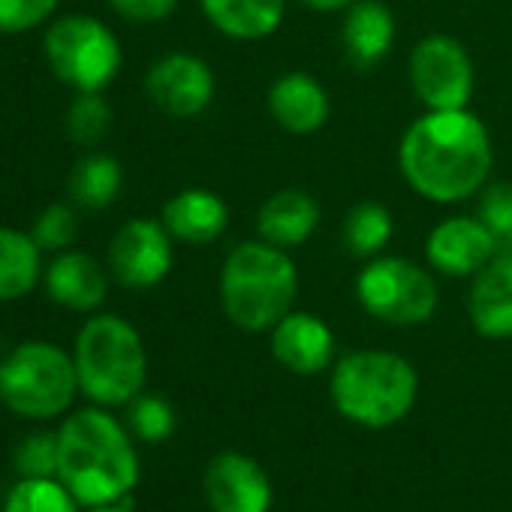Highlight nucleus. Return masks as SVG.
I'll return each mask as SVG.
<instances>
[{"mask_svg": "<svg viewBox=\"0 0 512 512\" xmlns=\"http://www.w3.org/2000/svg\"><path fill=\"white\" fill-rule=\"evenodd\" d=\"M344 55L356 70L377 67L395 43V16L383 0H356L344 10Z\"/></svg>", "mask_w": 512, "mask_h": 512, "instance_id": "obj_20", "label": "nucleus"}, {"mask_svg": "<svg viewBox=\"0 0 512 512\" xmlns=\"http://www.w3.org/2000/svg\"><path fill=\"white\" fill-rule=\"evenodd\" d=\"M476 217L491 232L500 260H512V184H485L479 190Z\"/></svg>", "mask_w": 512, "mask_h": 512, "instance_id": "obj_27", "label": "nucleus"}, {"mask_svg": "<svg viewBox=\"0 0 512 512\" xmlns=\"http://www.w3.org/2000/svg\"><path fill=\"white\" fill-rule=\"evenodd\" d=\"M269 115L290 136H311L326 127L332 115V103L326 88L305 70L281 73L266 97Z\"/></svg>", "mask_w": 512, "mask_h": 512, "instance_id": "obj_16", "label": "nucleus"}, {"mask_svg": "<svg viewBox=\"0 0 512 512\" xmlns=\"http://www.w3.org/2000/svg\"><path fill=\"white\" fill-rule=\"evenodd\" d=\"M88 512H130V509H124L118 503H106V506H91Z\"/></svg>", "mask_w": 512, "mask_h": 512, "instance_id": "obj_34", "label": "nucleus"}, {"mask_svg": "<svg viewBox=\"0 0 512 512\" xmlns=\"http://www.w3.org/2000/svg\"><path fill=\"white\" fill-rule=\"evenodd\" d=\"M172 235L163 220L154 217H133L109 241L106 266L115 284L127 290H154L160 287L175 263Z\"/></svg>", "mask_w": 512, "mask_h": 512, "instance_id": "obj_10", "label": "nucleus"}, {"mask_svg": "<svg viewBox=\"0 0 512 512\" xmlns=\"http://www.w3.org/2000/svg\"><path fill=\"white\" fill-rule=\"evenodd\" d=\"M58 479L82 506L124 500L139 482V455L106 407H85L58 428Z\"/></svg>", "mask_w": 512, "mask_h": 512, "instance_id": "obj_2", "label": "nucleus"}, {"mask_svg": "<svg viewBox=\"0 0 512 512\" xmlns=\"http://www.w3.org/2000/svg\"><path fill=\"white\" fill-rule=\"evenodd\" d=\"M28 232L43 247V253L70 250L76 244V235H79V211L70 202H52L34 217Z\"/></svg>", "mask_w": 512, "mask_h": 512, "instance_id": "obj_28", "label": "nucleus"}, {"mask_svg": "<svg viewBox=\"0 0 512 512\" xmlns=\"http://www.w3.org/2000/svg\"><path fill=\"white\" fill-rule=\"evenodd\" d=\"M329 395L344 419L365 428H389L413 410L419 374L398 353L356 350L335 362Z\"/></svg>", "mask_w": 512, "mask_h": 512, "instance_id": "obj_4", "label": "nucleus"}, {"mask_svg": "<svg viewBox=\"0 0 512 512\" xmlns=\"http://www.w3.org/2000/svg\"><path fill=\"white\" fill-rule=\"evenodd\" d=\"M163 226L169 235L190 247L214 244L229 226V205L205 187L178 190L160 211Z\"/></svg>", "mask_w": 512, "mask_h": 512, "instance_id": "obj_17", "label": "nucleus"}, {"mask_svg": "<svg viewBox=\"0 0 512 512\" xmlns=\"http://www.w3.org/2000/svg\"><path fill=\"white\" fill-rule=\"evenodd\" d=\"M43 52L52 76L76 94H103L124 64L118 34L103 19L85 13L52 19Z\"/></svg>", "mask_w": 512, "mask_h": 512, "instance_id": "obj_7", "label": "nucleus"}, {"mask_svg": "<svg viewBox=\"0 0 512 512\" xmlns=\"http://www.w3.org/2000/svg\"><path fill=\"white\" fill-rule=\"evenodd\" d=\"M272 356L281 368L299 377H311L335 362V335L323 317L290 311L272 329Z\"/></svg>", "mask_w": 512, "mask_h": 512, "instance_id": "obj_15", "label": "nucleus"}, {"mask_svg": "<svg viewBox=\"0 0 512 512\" xmlns=\"http://www.w3.org/2000/svg\"><path fill=\"white\" fill-rule=\"evenodd\" d=\"M211 28L238 43L272 37L287 16V0H199Z\"/></svg>", "mask_w": 512, "mask_h": 512, "instance_id": "obj_21", "label": "nucleus"}, {"mask_svg": "<svg viewBox=\"0 0 512 512\" xmlns=\"http://www.w3.org/2000/svg\"><path fill=\"white\" fill-rule=\"evenodd\" d=\"M112 121H115V112L103 94H76L64 115L67 136L82 148L100 145L106 133L112 130Z\"/></svg>", "mask_w": 512, "mask_h": 512, "instance_id": "obj_26", "label": "nucleus"}, {"mask_svg": "<svg viewBox=\"0 0 512 512\" xmlns=\"http://www.w3.org/2000/svg\"><path fill=\"white\" fill-rule=\"evenodd\" d=\"M43 247L31 232L0 226V302H19L43 284Z\"/></svg>", "mask_w": 512, "mask_h": 512, "instance_id": "obj_22", "label": "nucleus"}, {"mask_svg": "<svg viewBox=\"0 0 512 512\" xmlns=\"http://www.w3.org/2000/svg\"><path fill=\"white\" fill-rule=\"evenodd\" d=\"M127 419H130V431L145 440V443H160L175 431V410L163 395H145L139 392L130 404H127Z\"/></svg>", "mask_w": 512, "mask_h": 512, "instance_id": "obj_29", "label": "nucleus"}, {"mask_svg": "<svg viewBox=\"0 0 512 512\" xmlns=\"http://www.w3.org/2000/svg\"><path fill=\"white\" fill-rule=\"evenodd\" d=\"M467 314L476 335L488 341L512 338V260H494L473 278Z\"/></svg>", "mask_w": 512, "mask_h": 512, "instance_id": "obj_19", "label": "nucleus"}, {"mask_svg": "<svg viewBox=\"0 0 512 512\" xmlns=\"http://www.w3.org/2000/svg\"><path fill=\"white\" fill-rule=\"evenodd\" d=\"M410 88L431 112L467 109L476 88V70L467 46L449 34L422 37L410 55Z\"/></svg>", "mask_w": 512, "mask_h": 512, "instance_id": "obj_9", "label": "nucleus"}, {"mask_svg": "<svg viewBox=\"0 0 512 512\" xmlns=\"http://www.w3.org/2000/svg\"><path fill=\"white\" fill-rule=\"evenodd\" d=\"M181 0H106V7L133 25H154L169 19Z\"/></svg>", "mask_w": 512, "mask_h": 512, "instance_id": "obj_32", "label": "nucleus"}, {"mask_svg": "<svg viewBox=\"0 0 512 512\" xmlns=\"http://www.w3.org/2000/svg\"><path fill=\"white\" fill-rule=\"evenodd\" d=\"M494 148L470 109H425L401 136L398 169L407 187L434 205H455L488 184Z\"/></svg>", "mask_w": 512, "mask_h": 512, "instance_id": "obj_1", "label": "nucleus"}, {"mask_svg": "<svg viewBox=\"0 0 512 512\" xmlns=\"http://www.w3.org/2000/svg\"><path fill=\"white\" fill-rule=\"evenodd\" d=\"M16 470L22 476H58V431H34L16 449Z\"/></svg>", "mask_w": 512, "mask_h": 512, "instance_id": "obj_31", "label": "nucleus"}, {"mask_svg": "<svg viewBox=\"0 0 512 512\" xmlns=\"http://www.w3.org/2000/svg\"><path fill=\"white\" fill-rule=\"evenodd\" d=\"M359 305L389 326H422L440 305L437 278L431 269L407 256H374L356 278Z\"/></svg>", "mask_w": 512, "mask_h": 512, "instance_id": "obj_8", "label": "nucleus"}, {"mask_svg": "<svg viewBox=\"0 0 512 512\" xmlns=\"http://www.w3.org/2000/svg\"><path fill=\"white\" fill-rule=\"evenodd\" d=\"M121 187H124V169L106 151H88V154H82L76 160V166L70 169V181H67V190H70L73 205L88 208V211L109 208L118 199Z\"/></svg>", "mask_w": 512, "mask_h": 512, "instance_id": "obj_23", "label": "nucleus"}, {"mask_svg": "<svg viewBox=\"0 0 512 512\" xmlns=\"http://www.w3.org/2000/svg\"><path fill=\"white\" fill-rule=\"evenodd\" d=\"M73 362L79 392L97 407H124L145 389L148 353L142 335L118 314H94L82 323Z\"/></svg>", "mask_w": 512, "mask_h": 512, "instance_id": "obj_5", "label": "nucleus"}, {"mask_svg": "<svg viewBox=\"0 0 512 512\" xmlns=\"http://www.w3.org/2000/svg\"><path fill=\"white\" fill-rule=\"evenodd\" d=\"M392 232H395V217L383 202L365 199L347 211L344 244L353 256H359V260H374V256H380L383 247L389 244Z\"/></svg>", "mask_w": 512, "mask_h": 512, "instance_id": "obj_24", "label": "nucleus"}, {"mask_svg": "<svg viewBox=\"0 0 512 512\" xmlns=\"http://www.w3.org/2000/svg\"><path fill=\"white\" fill-rule=\"evenodd\" d=\"M61 0H0V34H31L55 19Z\"/></svg>", "mask_w": 512, "mask_h": 512, "instance_id": "obj_30", "label": "nucleus"}, {"mask_svg": "<svg viewBox=\"0 0 512 512\" xmlns=\"http://www.w3.org/2000/svg\"><path fill=\"white\" fill-rule=\"evenodd\" d=\"M79 392L73 353L52 341H22L0 359V404L22 419H55Z\"/></svg>", "mask_w": 512, "mask_h": 512, "instance_id": "obj_6", "label": "nucleus"}, {"mask_svg": "<svg viewBox=\"0 0 512 512\" xmlns=\"http://www.w3.org/2000/svg\"><path fill=\"white\" fill-rule=\"evenodd\" d=\"M79 506L58 476H22L7 491L0 512H79Z\"/></svg>", "mask_w": 512, "mask_h": 512, "instance_id": "obj_25", "label": "nucleus"}, {"mask_svg": "<svg viewBox=\"0 0 512 512\" xmlns=\"http://www.w3.org/2000/svg\"><path fill=\"white\" fill-rule=\"evenodd\" d=\"M299 269L290 250L263 238L235 244L220 269V308L244 332H272L296 311Z\"/></svg>", "mask_w": 512, "mask_h": 512, "instance_id": "obj_3", "label": "nucleus"}, {"mask_svg": "<svg viewBox=\"0 0 512 512\" xmlns=\"http://www.w3.org/2000/svg\"><path fill=\"white\" fill-rule=\"evenodd\" d=\"M320 226V205L308 190H278L272 193L260 211H256V238L275 247L296 250L302 247Z\"/></svg>", "mask_w": 512, "mask_h": 512, "instance_id": "obj_18", "label": "nucleus"}, {"mask_svg": "<svg viewBox=\"0 0 512 512\" xmlns=\"http://www.w3.org/2000/svg\"><path fill=\"white\" fill-rule=\"evenodd\" d=\"M497 256L494 238L479 217L452 214L425 238L428 269L446 278H476Z\"/></svg>", "mask_w": 512, "mask_h": 512, "instance_id": "obj_12", "label": "nucleus"}, {"mask_svg": "<svg viewBox=\"0 0 512 512\" xmlns=\"http://www.w3.org/2000/svg\"><path fill=\"white\" fill-rule=\"evenodd\" d=\"M109 266L85 250H61L46 266L43 287L49 299L76 314H94L109 296Z\"/></svg>", "mask_w": 512, "mask_h": 512, "instance_id": "obj_14", "label": "nucleus"}, {"mask_svg": "<svg viewBox=\"0 0 512 512\" xmlns=\"http://www.w3.org/2000/svg\"><path fill=\"white\" fill-rule=\"evenodd\" d=\"M205 500L211 512H269L272 482L244 452H220L205 467Z\"/></svg>", "mask_w": 512, "mask_h": 512, "instance_id": "obj_13", "label": "nucleus"}, {"mask_svg": "<svg viewBox=\"0 0 512 512\" xmlns=\"http://www.w3.org/2000/svg\"><path fill=\"white\" fill-rule=\"evenodd\" d=\"M302 7L317 10V13H344L347 7H353L356 0H299Z\"/></svg>", "mask_w": 512, "mask_h": 512, "instance_id": "obj_33", "label": "nucleus"}, {"mask_svg": "<svg viewBox=\"0 0 512 512\" xmlns=\"http://www.w3.org/2000/svg\"><path fill=\"white\" fill-rule=\"evenodd\" d=\"M214 70L190 52H169L145 73L148 100L169 118L187 121L202 115L214 100Z\"/></svg>", "mask_w": 512, "mask_h": 512, "instance_id": "obj_11", "label": "nucleus"}]
</instances>
